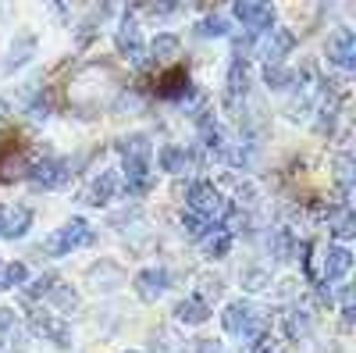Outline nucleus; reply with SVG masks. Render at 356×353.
I'll return each instance as SVG.
<instances>
[{"instance_id":"f257e3e1","label":"nucleus","mask_w":356,"mask_h":353,"mask_svg":"<svg viewBox=\"0 0 356 353\" xmlns=\"http://www.w3.org/2000/svg\"><path fill=\"white\" fill-rule=\"evenodd\" d=\"M93 243H97L93 225H89L86 218H72V221H65L61 228H57L54 235H47V243L40 246V253H47V257H65V253H75V250H82V246H93Z\"/></svg>"},{"instance_id":"f03ea898","label":"nucleus","mask_w":356,"mask_h":353,"mask_svg":"<svg viewBox=\"0 0 356 353\" xmlns=\"http://www.w3.org/2000/svg\"><path fill=\"white\" fill-rule=\"evenodd\" d=\"M118 154H122V175L129 179H143V175H154L150 161H154V143L146 132H132L125 139H118Z\"/></svg>"},{"instance_id":"7ed1b4c3","label":"nucleus","mask_w":356,"mask_h":353,"mask_svg":"<svg viewBox=\"0 0 356 353\" xmlns=\"http://www.w3.org/2000/svg\"><path fill=\"white\" fill-rule=\"evenodd\" d=\"M186 203H189L193 214H200L203 221H211V225H218V221L225 218V211H228L225 193H221L214 182H203V179H200V182H189Z\"/></svg>"},{"instance_id":"20e7f679","label":"nucleus","mask_w":356,"mask_h":353,"mask_svg":"<svg viewBox=\"0 0 356 353\" xmlns=\"http://www.w3.org/2000/svg\"><path fill=\"white\" fill-rule=\"evenodd\" d=\"M29 182H33L36 189L50 193V189H61L68 186L72 179V161H61V157H40L29 164V175H25Z\"/></svg>"},{"instance_id":"39448f33","label":"nucleus","mask_w":356,"mask_h":353,"mask_svg":"<svg viewBox=\"0 0 356 353\" xmlns=\"http://www.w3.org/2000/svg\"><path fill=\"white\" fill-rule=\"evenodd\" d=\"M232 18L243 25L246 36H264L275 29V8L267 4H257V0H239V4H232Z\"/></svg>"},{"instance_id":"423d86ee","label":"nucleus","mask_w":356,"mask_h":353,"mask_svg":"<svg viewBox=\"0 0 356 353\" xmlns=\"http://www.w3.org/2000/svg\"><path fill=\"white\" fill-rule=\"evenodd\" d=\"M29 325H33V332L47 343H54L57 350H72V325L65 317H54L47 311H33L29 314Z\"/></svg>"},{"instance_id":"0eeeda50","label":"nucleus","mask_w":356,"mask_h":353,"mask_svg":"<svg viewBox=\"0 0 356 353\" xmlns=\"http://www.w3.org/2000/svg\"><path fill=\"white\" fill-rule=\"evenodd\" d=\"M292 50H296V33L292 29H282V25H275L271 33H264V40H260L264 65H285V57Z\"/></svg>"},{"instance_id":"6e6552de","label":"nucleus","mask_w":356,"mask_h":353,"mask_svg":"<svg viewBox=\"0 0 356 353\" xmlns=\"http://www.w3.org/2000/svg\"><path fill=\"white\" fill-rule=\"evenodd\" d=\"M353 268V250L342 246V243H332L328 250H324L321 257V282L324 285H332V282H342Z\"/></svg>"},{"instance_id":"1a4fd4ad","label":"nucleus","mask_w":356,"mask_h":353,"mask_svg":"<svg viewBox=\"0 0 356 353\" xmlns=\"http://www.w3.org/2000/svg\"><path fill=\"white\" fill-rule=\"evenodd\" d=\"M328 61L335 65V68H342L346 75L353 72V65H356V36H353V29H335V33L328 36Z\"/></svg>"},{"instance_id":"9d476101","label":"nucleus","mask_w":356,"mask_h":353,"mask_svg":"<svg viewBox=\"0 0 356 353\" xmlns=\"http://www.w3.org/2000/svg\"><path fill=\"white\" fill-rule=\"evenodd\" d=\"M260 311H257V304H250V300H232L228 307H225V314H221V325H225V332L228 336H235V339H243L246 336V329L253 325V317H257Z\"/></svg>"},{"instance_id":"9b49d317","label":"nucleus","mask_w":356,"mask_h":353,"mask_svg":"<svg viewBox=\"0 0 356 353\" xmlns=\"http://www.w3.org/2000/svg\"><path fill=\"white\" fill-rule=\"evenodd\" d=\"M200 161H203L200 150H186V146H175V143L161 146V154H157V168L168 175H182L186 168H200Z\"/></svg>"},{"instance_id":"f8f14e48","label":"nucleus","mask_w":356,"mask_h":353,"mask_svg":"<svg viewBox=\"0 0 356 353\" xmlns=\"http://www.w3.org/2000/svg\"><path fill=\"white\" fill-rule=\"evenodd\" d=\"M168 285H171V272L168 268H143L136 275V292H139V300H146V304H157L168 292Z\"/></svg>"},{"instance_id":"ddd939ff","label":"nucleus","mask_w":356,"mask_h":353,"mask_svg":"<svg viewBox=\"0 0 356 353\" xmlns=\"http://www.w3.org/2000/svg\"><path fill=\"white\" fill-rule=\"evenodd\" d=\"M86 279H89V285H93L97 292H114V289L125 285V272H122V264H114V260L93 264V268L86 272Z\"/></svg>"},{"instance_id":"4468645a","label":"nucleus","mask_w":356,"mask_h":353,"mask_svg":"<svg viewBox=\"0 0 356 353\" xmlns=\"http://www.w3.org/2000/svg\"><path fill=\"white\" fill-rule=\"evenodd\" d=\"M200 253L207 260H221V257L232 253V235L225 232V225H211L200 235Z\"/></svg>"},{"instance_id":"2eb2a0df","label":"nucleus","mask_w":356,"mask_h":353,"mask_svg":"<svg viewBox=\"0 0 356 353\" xmlns=\"http://www.w3.org/2000/svg\"><path fill=\"white\" fill-rule=\"evenodd\" d=\"M264 253L271 257V260H289L296 253V240H292V232L275 225V228H267L264 232Z\"/></svg>"},{"instance_id":"dca6fc26","label":"nucleus","mask_w":356,"mask_h":353,"mask_svg":"<svg viewBox=\"0 0 356 353\" xmlns=\"http://www.w3.org/2000/svg\"><path fill=\"white\" fill-rule=\"evenodd\" d=\"M118 193H122V175H118V171H100V179H93L86 200L93 203V207H107Z\"/></svg>"},{"instance_id":"f3484780","label":"nucleus","mask_w":356,"mask_h":353,"mask_svg":"<svg viewBox=\"0 0 356 353\" xmlns=\"http://www.w3.org/2000/svg\"><path fill=\"white\" fill-rule=\"evenodd\" d=\"M33 228V211L29 207H4V221H0V240H22Z\"/></svg>"},{"instance_id":"a211bd4d","label":"nucleus","mask_w":356,"mask_h":353,"mask_svg":"<svg viewBox=\"0 0 356 353\" xmlns=\"http://www.w3.org/2000/svg\"><path fill=\"white\" fill-rule=\"evenodd\" d=\"M193 90V82H189V72L186 68H171L161 82H157V97H164V100H182L186 93Z\"/></svg>"},{"instance_id":"6ab92c4d","label":"nucleus","mask_w":356,"mask_h":353,"mask_svg":"<svg viewBox=\"0 0 356 353\" xmlns=\"http://www.w3.org/2000/svg\"><path fill=\"white\" fill-rule=\"evenodd\" d=\"M282 329H285L289 339H310V336H314V314L303 311V307H292V311H285V317H282Z\"/></svg>"},{"instance_id":"aec40b11","label":"nucleus","mask_w":356,"mask_h":353,"mask_svg":"<svg viewBox=\"0 0 356 353\" xmlns=\"http://www.w3.org/2000/svg\"><path fill=\"white\" fill-rule=\"evenodd\" d=\"M175 321H182V325H207L211 321V307L200 297H186L175 304Z\"/></svg>"},{"instance_id":"412c9836","label":"nucleus","mask_w":356,"mask_h":353,"mask_svg":"<svg viewBox=\"0 0 356 353\" xmlns=\"http://www.w3.org/2000/svg\"><path fill=\"white\" fill-rule=\"evenodd\" d=\"M47 304H50L57 314H75V311H79V304H82V297H79V289H75V285L57 282V285L47 292Z\"/></svg>"},{"instance_id":"4be33fe9","label":"nucleus","mask_w":356,"mask_h":353,"mask_svg":"<svg viewBox=\"0 0 356 353\" xmlns=\"http://www.w3.org/2000/svg\"><path fill=\"white\" fill-rule=\"evenodd\" d=\"M146 50H150L154 65H157V61H175L178 50H182V40H178L175 33H157L150 43H146Z\"/></svg>"},{"instance_id":"5701e85b","label":"nucleus","mask_w":356,"mask_h":353,"mask_svg":"<svg viewBox=\"0 0 356 353\" xmlns=\"http://www.w3.org/2000/svg\"><path fill=\"white\" fill-rule=\"evenodd\" d=\"M328 225H332V235L346 246L353 235H356V218H353V211L349 207H339V211H328Z\"/></svg>"},{"instance_id":"b1692460","label":"nucleus","mask_w":356,"mask_h":353,"mask_svg":"<svg viewBox=\"0 0 356 353\" xmlns=\"http://www.w3.org/2000/svg\"><path fill=\"white\" fill-rule=\"evenodd\" d=\"M239 282L246 292H264L271 289V268H264V264H246V268L239 272Z\"/></svg>"},{"instance_id":"393cba45","label":"nucleus","mask_w":356,"mask_h":353,"mask_svg":"<svg viewBox=\"0 0 356 353\" xmlns=\"http://www.w3.org/2000/svg\"><path fill=\"white\" fill-rule=\"evenodd\" d=\"M33 54H36V36H18V40L11 43L8 57H4V68H8V72H11V68H22L25 61H33Z\"/></svg>"},{"instance_id":"a878e982","label":"nucleus","mask_w":356,"mask_h":353,"mask_svg":"<svg viewBox=\"0 0 356 353\" xmlns=\"http://www.w3.org/2000/svg\"><path fill=\"white\" fill-rule=\"evenodd\" d=\"M196 33L203 36V40H221V36H228L232 33V22L225 18V15H203L200 22H196Z\"/></svg>"},{"instance_id":"bb28decb","label":"nucleus","mask_w":356,"mask_h":353,"mask_svg":"<svg viewBox=\"0 0 356 353\" xmlns=\"http://www.w3.org/2000/svg\"><path fill=\"white\" fill-rule=\"evenodd\" d=\"M264 86L267 90H275V93H282V90H292V68H285V65H264Z\"/></svg>"},{"instance_id":"cd10ccee","label":"nucleus","mask_w":356,"mask_h":353,"mask_svg":"<svg viewBox=\"0 0 356 353\" xmlns=\"http://www.w3.org/2000/svg\"><path fill=\"white\" fill-rule=\"evenodd\" d=\"M57 285V275H50V272H43V275H36V279H29L25 285H22V292H25V300H47V292Z\"/></svg>"},{"instance_id":"c85d7f7f","label":"nucleus","mask_w":356,"mask_h":353,"mask_svg":"<svg viewBox=\"0 0 356 353\" xmlns=\"http://www.w3.org/2000/svg\"><path fill=\"white\" fill-rule=\"evenodd\" d=\"M29 282V268L22 260H11V264H4V275H0V292L4 289H22Z\"/></svg>"},{"instance_id":"c756f323","label":"nucleus","mask_w":356,"mask_h":353,"mask_svg":"<svg viewBox=\"0 0 356 353\" xmlns=\"http://www.w3.org/2000/svg\"><path fill=\"white\" fill-rule=\"evenodd\" d=\"M196 297H200L207 307H211L214 300H221V297H225V282H221L218 275H203V282H200V292H196Z\"/></svg>"},{"instance_id":"7c9ffc66","label":"nucleus","mask_w":356,"mask_h":353,"mask_svg":"<svg viewBox=\"0 0 356 353\" xmlns=\"http://www.w3.org/2000/svg\"><path fill=\"white\" fill-rule=\"evenodd\" d=\"M18 336V317L11 307H0V346H11Z\"/></svg>"},{"instance_id":"2f4dec72","label":"nucleus","mask_w":356,"mask_h":353,"mask_svg":"<svg viewBox=\"0 0 356 353\" xmlns=\"http://www.w3.org/2000/svg\"><path fill=\"white\" fill-rule=\"evenodd\" d=\"M335 179H339V193L349 196V193H353V157H349V154H342V157L335 161Z\"/></svg>"},{"instance_id":"473e14b6","label":"nucleus","mask_w":356,"mask_h":353,"mask_svg":"<svg viewBox=\"0 0 356 353\" xmlns=\"http://www.w3.org/2000/svg\"><path fill=\"white\" fill-rule=\"evenodd\" d=\"M257 203H260V189L253 182H235V207L250 211V207H257Z\"/></svg>"},{"instance_id":"72a5a7b5","label":"nucleus","mask_w":356,"mask_h":353,"mask_svg":"<svg viewBox=\"0 0 356 353\" xmlns=\"http://www.w3.org/2000/svg\"><path fill=\"white\" fill-rule=\"evenodd\" d=\"M207 228H211V221H203L200 214H193V211H186V214H182V232H186V235H193V240H200V235H203Z\"/></svg>"},{"instance_id":"f704fd0d","label":"nucleus","mask_w":356,"mask_h":353,"mask_svg":"<svg viewBox=\"0 0 356 353\" xmlns=\"http://www.w3.org/2000/svg\"><path fill=\"white\" fill-rule=\"evenodd\" d=\"M25 175H29L25 157H8L4 168H0V179H25Z\"/></svg>"},{"instance_id":"c9c22d12","label":"nucleus","mask_w":356,"mask_h":353,"mask_svg":"<svg viewBox=\"0 0 356 353\" xmlns=\"http://www.w3.org/2000/svg\"><path fill=\"white\" fill-rule=\"evenodd\" d=\"M178 343H182V339H175L168 329H161V332H154V339H150V346L157 350V353H175L178 350Z\"/></svg>"},{"instance_id":"e433bc0d","label":"nucleus","mask_w":356,"mask_h":353,"mask_svg":"<svg viewBox=\"0 0 356 353\" xmlns=\"http://www.w3.org/2000/svg\"><path fill=\"white\" fill-rule=\"evenodd\" d=\"M356 297H353V285H342L339 289V307H342V314H346V325H353V314H356Z\"/></svg>"},{"instance_id":"4c0bfd02","label":"nucleus","mask_w":356,"mask_h":353,"mask_svg":"<svg viewBox=\"0 0 356 353\" xmlns=\"http://www.w3.org/2000/svg\"><path fill=\"white\" fill-rule=\"evenodd\" d=\"M29 114H33V118H47V114H50V93L33 97V107H29Z\"/></svg>"},{"instance_id":"58836bf2","label":"nucleus","mask_w":356,"mask_h":353,"mask_svg":"<svg viewBox=\"0 0 356 353\" xmlns=\"http://www.w3.org/2000/svg\"><path fill=\"white\" fill-rule=\"evenodd\" d=\"M139 104H143V100H139V93H122V97H118V111H122V114H125V111H129V114H136V111H139Z\"/></svg>"},{"instance_id":"ea45409f","label":"nucleus","mask_w":356,"mask_h":353,"mask_svg":"<svg viewBox=\"0 0 356 353\" xmlns=\"http://www.w3.org/2000/svg\"><path fill=\"white\" fill-rule=\"evenodd\" d=\"M146 11H150L154 18H168V15H178V11H182V4H150Z\"/></svg>"},{"instance_id":"a19ab883","label":"nucleus","mask_w":356,"mask_h":353,"mask_svg":"<svg viewBox=\"0 0 356 353\" xmlns=\"http://www.w3.org/2000/svg\"><path fill=\"white\" fill-rule=\"evenodd\" d=\"M196 353H225V350H221L218 343H211V339H200V350H196Z\"/></svg>"},{"instance_id":"79ce46f5","label":"nucleus","mask_w":356,"mask_h":353,"mask_svg":"<svg viewBox=\"0 0 356 353\" xmlns=\"http://www.w3.org/2000/svg\"><path fill=\"white\" fill-rule=\"evenodd\" d=\"M0 275H4V260H0Z\"/></svg>"},{"instance_id":"37998d69","label":"nucleus","mask_w":356,"mask_h":353,"mask_svg":"<svg viewBox=\"0 0 356 353\" xmlns=\"http://www.w3.org/2000/svg\"><path fill=\"white\" fill-rule=\"evenodd\" d=\"M125 353H139V350H125Z\"/></svg>"}]
</instances>
